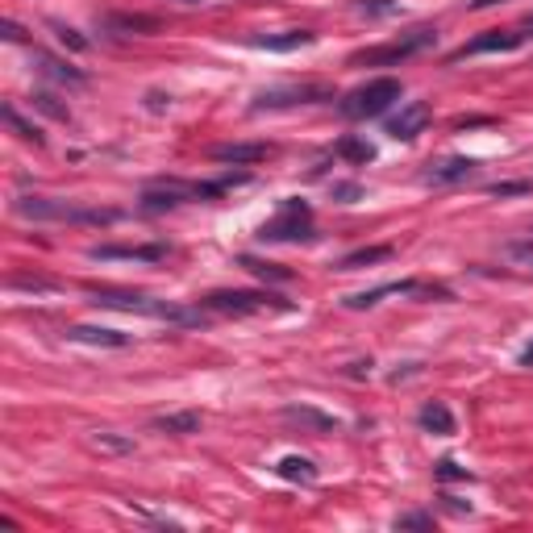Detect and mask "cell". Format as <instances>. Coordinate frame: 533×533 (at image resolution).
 <instances>
[{
	"label": "cell",
	"instance_id": "32",
	"mask_svg": "<svg viewBox=\"0 0 533 533\" xmlns=\"http://www.w3.org/2000/svg\"><path fill=\"white\" fill-rule=\"evenodd\" d=\"M433 475H438L442 483H450V480H471V471H467V467H458L455 458H442V463L433 467Z\"/></svg>",
	"mask_w": 533,
	"mask_h": 533
},
{
	"label": "cell",
	"instance_id": "27",
	"mask_svg": "<svg viewBox=\"0 0 533 533\" xmlns=\"http://www.w3.org/2000/svg\"><path fill=\"white\" fill-rule=\"evenodd\" d=\"M63 288L59 280H46V275H9V292H29V296H54Z\"/></svg>",
	"mask_w": 533,
	"mask_h": 533
},
{
	"label": "cell",
	"instance_id": "9",
	"mask_svg": "<svg viewBox=\"0 0 533 533\" xmlns=\"http://www.w3.org/2000/svg\"><path fill=\"white\" fill-rule=\"evenodd\" d=\"M167 254H171V246L167 242H146V246H117V242H109V246H88V258L92 263H113V258H126V263H163Z\"/></svg>",
	"mask_w": 533,
	"mask_h": 533
},
{
	"label": "cell",
	"instance_id": "6",
	"mask_svg": "<svg viewBox=\"0 0 533 533\" xmlns=\"http://www.w3.org/2000/svg\"><path fill=\"white\" fill-rule=\"evenodd\" d=\"M209 313L221 317H250V313H266V308H288L280 296L258 292V288H226V292H209L201 300Z\"/></svg>",
	"mask_w": 533,
	"mask_h": 533
},
{
	"label": "cell",
	"instance_id": "31",
	"mask_svg": "<svg viewBox=\"0 0 533 533\" xmlns=\"http://www.w3.org/2000/svg\"><path fill=\"white\" fill-rule=\"evenodd\" d=\"M34 109H42V113L54 117V121H71V109H67V104H59V96H54V92H34Z\"/></svg>",
	"mask_w": 533,
	"mask_h": 533
},
{
	"label": "cell",
	"instance_id": "4",
	"mask_svg": "<svg viewBox=\"0 0 533 533\" xmlns=\"http://www.w3.org/2000/svg\"><path fill=\"white\" fill-rule=\"evenodd\" d=\"M433 42H438V29H433V26H417V29H408V34H400V38L383 42V46L355 51L346 63H350V67H392V63H405V59H413V54H421V51H430Z\"/></svg>",
	"mask_w": 533,
	"mask_h": 533
},
{
	"label": "cell",
	"instance_id": "40",
	"mask_svg": "<svg viewBox=\"0 0 533 533\" xmlns=\"http://www.w3.org/2000/svg\"><path fill=\"white\" fill-rule=\"evenodd\" d=\"M492 4H500V0H471L467 9H475V13H480V9H492Z\"/></svg>",
	"mask_w": 533,
	"mask_h": 533
},
{
	"label": "cell",
	"instance_id": "41",
	"mask_svg": "<svg viewBox=\"0 0 533 533\" xmlns=\"http://www.w3.org/2000/svg\"><path fill=\"white\" fill-rule=\"evenodd\" d=\"M521 363H525V367H533V342L525 346V350H521Z\"/></svg>",
	"mask_w": 533,
	"mask_h": 533
},
{
	"label": "cell",
	"instance_id": "5",
	"mask_svg": "<svg viewBox=\"0 0 533 533\" xmlns=\"http://www.w3.org/2000/svg\"><path fill=\"white\" fill-rule=\"evenodd\" d=\"M254 238L258 242H308L313 238V209L300 196H288L280 204V213L271 217V221H263Z\"/></svg>",
	"mask_w": 533,
	"mask_h": 533
},
{
	"label": "cell",
	"instance_id": "14",
	"mask_svg": "<svg viewBox=\"0 0 533 533\" xmlns=\"http://www.w3.org/2000/svg\"><path fill=\"white\" fill-rule=\"evenodd\" d=\"M104 34H121V38H134V34H159L163 21L151 13H104L101 17Z\"/></svg>",
	"mask_w": 533,
	"mask_h": 533
},
{
	"label": "cell",
	"instance_id": "36",
	"mask_svg": "<svg viewBox=\"0 0 533 533\" xmlns=\"http://www.w3.org/2000/svg\"><path fill=\"white\" fill-rule=\"evenodd\" d=\"M438 500H442V504L450 508V512H458V517H463V512H471V504H467V500H458V496H450V492H442V496H438Z\"/></svg>",
	"mask_w": 533,
	"mask_h": 533
},
{
	"label": "cell",
	"instance_id": "24",
	"mask_svg": "<svg viewBox=\"0 0 533 533\" xmlns=\"http://www.w3.org/2000/svg\"><path fill=\"white\" fill-rule=\"evenodd\" d=\"M238 263L250 271L254 280H263V283H292V271L280 266V263H266V258H254V254H242Z\"/></svg>",
	"mask_w": 533,
	"mask_h": 533
},
{
	"label": "cell",
	"instance_id": "1",
	"mask_svg": "<svg viewBox=\"0 0 533 533\" xmlns=\"http://www.w3.org/2000/svg\"><path fill=\"white\" fill-rule=\"evenodd\" d=\"M92 305L101 308H121V313H142V317H154V321H171V325H204V305L201 308H188V305H171V300H154L146 292H129V288H109V283H92L88 288Z\"/></svg>",
	"mask_w": 533,
	"mask_h": 533
},
{
	"label": "cell",
	"instance_id": "13",
	"mask_svg": "<svg viewBox=\"0 0 533 533\" xmlns=\"http://www.w3.org/2000/svg\"><path fill=\"white\" fill-rule=\"evenodd\" d=\"M480 171V163L475 159H463V154H455V159H438V163H430L425 171H421V179L425 184H433V188H446V184H463V179H471Z\"/></svg>",
	"mask_w": 533,
	"mask_h": 533
},
{
	"label": "cell",
	"instance_id": "29",
	"mask_svg": "<svg viewBox=\"0 0 533 533\" xmlns=\"http://www.w3.org/2000/svg\"><path fill=\"white\" fill-rule=\"evenodd\" d=\"M355 13H358V17H367V21H380V17L400 13V0H358Z\"/></svg>",
	"mask_w": 533,
	"mask_h": 533
},
{
	"label": "cell",
	"instance_id": "23",
	"mask_svg": "<svg viewBox=\"0 0 533 533\" xmlns=\"http://www.w3.org/2000/svg\"><path fill=\"white\" fill-rule=\"evenodd\" d=\"M333 154H338V159H346V163H355V167L375 163V146H371L367 138H355V134H346V138H338Z\"/></svg>",
	"mask_w": 533,
	"mask_h": 533
},
{
	"label": "cell",
	"instance_id": "38",
	"mask_svg": "<svg viewBox=\"0 0 533 533\" xmlns=\"http://www.w3.org/2000/svg\"><path fill=\"white\" fill-rule=\"evenodd\" d=\"M475 126H492V117H458L455 129H475Z\"/></svg>",
	"mask_w": 533,
	"mask_h": 533
},
{
	"label": "cell",
	"instance_id": "21",
	"mask_svg": "<svg viewBox=\"0 0 533 533\" xmlns=\"http://www.w3.org/2000/svg\"><path fill=\"white\" fill-rule=\"evenodd\" d=\"M417 425L421 430H430V433H438V438H450V433H455V413H450L442 400H430V405H421Z\"/></svg>",
	"mask_w": 533,
	"mask_h": 533
},
{
	"label": "cell",
	"instance_id": "35",
	"mask_svg": "<svg viewBox=\"0 0 533 533\" xmlns=\"http://www.w3.org/2000/svg\"><path fill=\"white\" fill-rule=\"evenodd\" d=\"M358 196H363V188H358V184H333V201H342V204H355Z\"/></svg>",
	"mask_w": 533,
	"mask_h": 533
},
{
	"label": "cell",
	"instance_id": "26",
	"mask_svg": "<svg viewBox=\"0 0 533 533\" xmlns=\"http://www.w3.org/2000/svg\"><path fill=\"white\" fill-rule=\"evenodd\" d=\"M88 446L92 450H101V455H134V450H138L129 433H113V430H96L88 438Z\"/></svg>",
	"mask_w": 533,
	"mask_h": 533
},
{
	"label": "cell",
	"instance_id": "25",
	"mask_svg": "<svg viewBox=\"0 0 533 533\" xmlns=\"http://www.w3.org/2000/svg\"><path fill=\"white\" fill-rule=\"evenodd\" d=\"M0 117H4V126L13 129L21 142H29V146H46V134H42L34 121H26V117L17 113V104H4V109H0Z\"/></svg>",
	"mask_w": 533,
	"mask_h": 533
},
{
	"label": "cell",
	"instance_id": "11",
	"mask_svg": "<svg viewBox=\"0 0 533 533\" xmlns=\"http://www.w3.org/2000/svg\"><path fill=\"white\" fill-rule=\"evenodd\" d=\"M433 121V109L425 101H413V104H400V113L388 117V138L396 142H413L417 134H425V126Z\"/></svg>",
	"mask_w": 533,
	"mask_h": 533
},
{
	"label": "cell",
	"instance_id": "39",
	"mask_svg": "<svg viewBox=\"0 0 533 533\" xmlns=\"http://www.w3.org/2000/svg\"><path fill=\"white\" fill-rule=\"evenodd\" d=\"M4 42H26V29L17 21H4Z\"/></svg>",
	"mask_w": 533,
	"mask_h": 533
},
{
	"label": "cell",
	"instance_id": "3",
	"mask_svg": "<svg viewBox=\"0 0 533 533\" xmlns=\"http://www.w3.org/2000/svg\"><path fill=\"white\" fill-rule=\"evenodd\" d=\"M400 96H405V84L392 76H380V79L358 84L355 92H346L342 101H338V113L346 121H371V117H383L392 104H400Z\"/></svg>",
	"mask_w": 533,
	"mask_h": 533
},
{
	"label": "cell",
	"instance_id": "16",
	"mask_svg": "<svg viewBox=\"0 0 533 533\" xmlns=\"http://www.w3.org/2000/svg\"><path fill=\"white\" fill-rule=\"evenodd\" d=\"M313 42H317L313 29H280V34H258L250 46H254V51H271V54H292V51L313 46Z\"/></svg>",
	"mask_w": 533,
	"mask_h": 533
},
{
	"label": "cell",
	"instance_id": "19",
	"mask_svg": "<svg viewBox=\"0 0 533 533\" xmlns=\"http://www.w3.org/2000/svg\"><path fill=\"white\" fill-rule=\"evenodd\" d=\"M204 417L196 413V408H188V413H167V417H154L151 430L154 433H167V438H188V433H201Z\"/></svg>",
	"mask_w": 533,
	"mask_h": 533
},
{
	"label": "cell",
	"instance_id": "20",
	"mask_svg": "<svg viewBox=\"0 0 533 533\" xmlns=\"http://www.w3.org/2000/svg\"><path fill=\"white\" fill-rule=\"evenodd\" d=\"M392 296H413V300H455V292H450L446 283H433V280H396Z\"/></svg>",
	"mask_w": 533,
	"mask_h": 533
},
{
	"label": "cell",
	"instance_id": "8",
	"mask_svg": "<svg viewBox=\"0 0 533 533\" xmlns=\"http://www.w3.org/2000/svg\"><path fill=\"white\" fill-rule=\"evenodd\" d=\"M333 101V88L330 84H280V88H266L254 96V113L263 109H296V104H325Z\"/></svg>",
	"mask_w": 533,
	"mask_h": 533
},
{
	"label": "cell",
	"instance_id": "10",
	"mask_svg": "<svg viewBox=\"0 0 533 533\" xmlns=\"http://www.w3.org/2000/svg\"><path fill=\"white\" fill-rule=\"evenodd\" d=\"M521 42H525V34H517V29H488V34H480V38L463 42L458 51H450V59H446V63H463V59H475V54L517 51Z\"/></svg>",
	"mask_w": 533,
	"mask_h": 533
},
{
	"label": "cell",
	"instance_id": "15",
	"mask_svg": "<svg viewBox=\"0 0 533 533\" xmlns=\"http://www.w3.org/2000/svg\"><path fill=\"white\" fill-rule=\"evenodd\" d=\"M29 63L38 67L46 79H54V84H71V88L88 84V76H84L79 67H71L67 59H59V54H51V51H38V46H34V54H29Z\"/></svg>",
	"mask_w": 533,
	"mask_h": 533
},
{
	"label": "cell",
	"instance_id": "33",
	"mask_svg": "<svg viewBox=\"0 0 533 533\" xmlns=\"http://www.w3.org/2000/svg\"><path fill=\"white\" fill-rule=\"evenodd\" d=\"M396 529H433V517L430 512H405V517H396Z\"/></svg>",
	"mask_w": 533,
	"mask_h": 533
},
{
	"label": "cell",
	"instance_id": "18",
	"mask_svg": "<svg viewBox=\"0 0 533 533\" xmlns=\"http://www.w3.org/2000/svg\"><path fill=\"white\" fill-rule=\"evenodd\" d=\"M280 417L292 421V425H305V430H313V433H333L342 425L338 417H330V413H321V408H313V405H288Z\"/></svg>",
	"mask_w": 533,
	"mask_h": 533
},
{
	"label": "cell",
	"instance_id": "30",
	"mask_svg": "<svg viewBox=\"0 0 533 533\" xmlns=\"http://www.w3.org/2000/svg\"><path fill=\"white\" fill-rule=\"evenodd\" d=\"M51 29H54V38L63 42L67 51H76V54H84V51H92V38H84L79 29H71V26H63V21H51Z\"/></svg>",
	"mask_w": 533,
	"mask_h": 533
},
{
	"label": "cell",
	"instance_id": "12",
	"mask_svg": "<svg viewBox=\"0 0 533 533\" xmlns=\"http://www.w3.org/2000/svg\"><path fill=\"white\" fill-rule=\"evenodd\" d=\"M266 154H271L266 142H221V146L209 151V159L226 167H254V163H263Z\"/></svg>",
	"mask_w": 533,
	"mask_h": 533
},
{
	"label": "cell",
	"instance_id": "37",
	"mask_svg": "<svg viewBox=\"0 0 533 533\" xmlns=\"http://www.w3.org/2000/svg\"><path fill=\"white\" fill-rule=\"evenodd\" d=\"M146 109H151V113H163V109H171V96H163V92H151V96H146Z\"/></svg>",
	"mask_w": 533,
	"mask_h": 533
},
{
	"label": "cell",
	"instance_id": "17",
	"mask_svg": "<svg viewBox=\"0 0 533 533\" xmlns=\"http://www.w3.org/2000/svg\"><path fill=\"white\" fill-rule=\"evenodd\" d=\"M63 338H67V342L101 346V350H126V346H129V333H121V330H101V325H67Z\"/></svg>",
	"mask_w": 533,
	"mask_h": 533
},
{
	"label": "cell",
	"instance_id": "2",
	"mask_svg": "<svg viewBox=\"0 0 533 533\" xmlns=\"http://www.w3.org/2000/svg\"><path fill=\"white\" fill-rule=\"evenodd\" d=\"M13 213L26 221H71V226H113L126 217L117 209H84L76 201H54V196H17Z\"/></svg>",
	"mask_w": 533,
	"mask_h": 533
},
{
	"label": "cell",
	"instance_id": "28",
	"mask_svg": "<svg viewBox=\"0 0 533 533\" xmlns=\"http://www.w3.org/2000/svg\"><path fill=\"white\" fill-rule=\"evenodd\" d=\"M275 471H280L283 480H292V483H317V467H313L308 458H300V455L280 458V467Z\"/></svg>",
	"mask_w": 533,
	"mask_h": 533
},
{
	"label": "cell",
	"instance_id": "22",
	"mask_svg": "<svg viewBox=\"0 0 533 533\" xmlns=\"http://www.w3.org/2000/svg\"><path fill=\"white\" fill-rule=\"evenodd\" d=\"M396 258V246H363V250H350L338 258V271H363V266H375V263H388Z\"/></svg>",
	"mask_w": 533,
	"mask_h": 533
},
{
	"label": "cell",
	"instance_id": "34",
	"mask_svg": "<svg viewBox=\"0 0 533 533\" xmlns=\"http://www.w3.org/2000/svg\"><path fill=\"white\" fill-rule=\"evenodd\" d=\"M492 196H525V192H529V184H525V179H512V184H492Z\"/></svg>",
	"mask_w": 533,
	"mask_h": 533
},
{
	"label": "cell",
	"instance_id": "7",
	"mask_svg": "<svg viewBox=\"0 0 533 533\" xmlns=\"http://www.w3.org/2000/svg\"><path fill=\"white\" fill-rule=\"evenodd\" d=\"M201 201V179H151L138 196V209L142 213H167V209H179V204H192Z\"/></svg>",
	"mask_w": 533,
	"mask_h": 533
}]
</instances>
